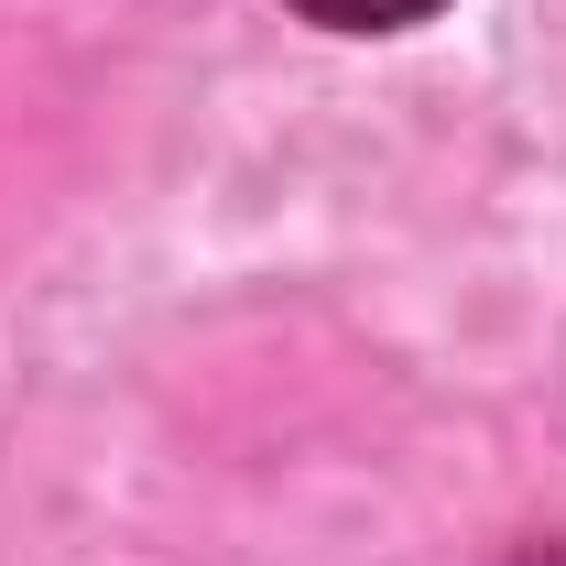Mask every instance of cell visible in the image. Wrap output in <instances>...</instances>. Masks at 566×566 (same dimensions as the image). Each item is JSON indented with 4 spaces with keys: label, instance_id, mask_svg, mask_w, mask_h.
Wrapping results in <instances>:
<instances>
[{
    "label": "cell",
    "instance_id": "1",
    "mask_svg": "<svg viewBox=\"0 0 566 566\" xmlns=\"http://www.w3.org/2000/svg\"><path fill=\"white\" fill-rule=\"evenodd\" d=\"M305 22H327V33H403V22H424L436 0H294Z\"/></svg>",
    "mask_w": 566,
    "mask_h": 566
}]
</instances>
